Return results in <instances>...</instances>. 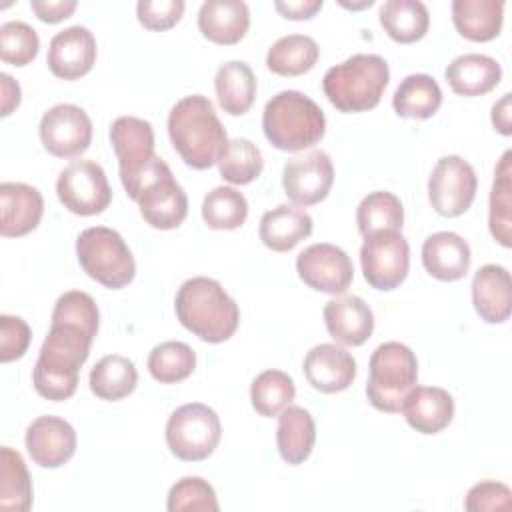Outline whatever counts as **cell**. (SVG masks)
<instances>
[{"label":"cell","mask_w":512,"mask_h":512,"mask_svg":"<svg viewBox=\"0 0 512 512\" xmlns=\"http://www.w3.org/2000/svg\"><path fill=\"white\" fill-rule=\"evenodd\" d=\"M328 334L342 346L364 344L374 330V314L360 296H340L324 304Z\"/></svg>","instance_id":"obj_21"},{"label":"cell","mask_w":512,"mask_h":512,"mask_svg":"<svg viewBox=\"0 0 512 512\" xmlns=\"http://www.w3.org/2000/svg\"><path fill=\"white\" fill-rule=\"evenodd\" d=\"M356 224L364 238L382 230H402L404 208L400 198L388 190L370 192L356 208Z\"/></svg>","instance_id":"obj_37"},{"label":"cell","mask_w":512,"mask_h":512,"mask_svg":"<svg viewBox=\"0 0 512 512\" xmlns=\"http://www.w3.org/2000/svg\"><path fill=\"white\" fill-rule=\"evenodd\" d=\"M262 130L274 148L300 152L322 140L326 132V116L304 92L282 90L266 102Z\"/></svg>","instance_id":"obj_4"},{"label":"cell","mask_w":512,"mask_h":512,"mask_svg":"<svg viewBox=\"0 0 512 512\" xmlns=\"http://www.w3.org/2000/svg\"><path fill=\"white\" fill-rule=\"evenodd\" d=\"M342 6H346V8H366V6H372V0H364L362 4H344L342 2Z\"/></svg>","instance_id":"obj_51"},{"label":"cell","mask_w":512,"mask_h":512,"mask_svg":"<svg viewBox=\"0 0 512 512\" xmlns=\"http://www.w3.org/2000/svg\"><path fill=\"white\" fill-rule=\"evenodd\" d=\"M76 256L82 270L98 284L120 290L134 280L136 262L124 238L106 226H92L80 232Z\"/></svg>","instance_id":"obj_7"},{"label":"cell","mask_w":512,"mask_h":512,"mask_svg":"<svg viewBox=\"0 0 512 512\" xmlns=\"http://www.w3.org/2000/svg\"><path fill=\"white\" fill-rule=\"evenodd\" d=\"M0 86H2V98H0V114L2 116H10L18 104H20V98H22V90H20V84L10 76V74H0Z\"/></svg>","instance_id":"obj_49"},{"label":"cell","mask_w":512,"mask_h":512,"mask_svg":"<svg viewBox=\"0 0 512 512\" xmlns=\"http://www.w3.org/2000/svg\"><path fill=\"white\" fill-rule=\"evenodd\" d=\"M512 504V492L506 484L496 480H484L474 484L464 500L468 512H488V510H506Z\"/></svg>","instance_id":"obj_46"},{"label":"cell","mask_w":512,"mask_h":512,"mask_svg":"<svg viewBox=\"0 0 512 512\" xmlns=\"http://www.w3.org/2000/svg\"><path fill=\"white\" fill-rule=\"evenodd\" d=\"M220 436L218 414L200 402L182 404L166 422V444L176 458L186 462L206 460L216 450Z\"/></svg>","instance_id":"obj_8"},{"label":"cell","mask_w":512,"mask_h":512,"mask_svg":"<svg viewBox=\"0 0 512 512\" xmlns=\"http://www.w3.org/2000/svg\"><path fill=\"white\" fill-rule=\"evenodd\" d=\"M406 422L420 434H438L454 418V398L438 386H414L402 402Z\"/></svg>","instance_id":"obj_23"},{"label":"cell","mask_w":512,"mask_h":512,"mask_svg":"<svg viewBox=\"0 0 512 512\" xmlns=\"http://www.w3.org/2000/svg\"><path fill=\"white\" fill-rule=\"evenodd\" d=\"M202 218L212 230H236L248 218V202L232 186H216L204 196Z\"/></svg>","instance_id":"obj_38"},{"label":"cell","mask_w":512,"mask_h":512,"mask_svg":"<svg viewBox=\"0 0 512 512\" xmlns=\"http://www.w3.org/2000/svg\"><path fill=\"white\" fill-rule=\"evenodd\" d=\"M138 384V370L134 362L120 354L100 358L90 370V390L100 400H122L134 392Z\"/></svg>","instance_id":"obj_33"},{"label":"cell","mask_w":512,"mask_h":512,"mask_svg":"<svg viewBox=\"0 0 512 512\" xmlns=\"http://www.w3.org/2000/svg\"><path fill=\"white\" fill-rule=\"evenodd\" d=\"M378 16L384 32L400 44H412L424 38L430 26L428 8L420 0H386Z\"/></svg>","instance_id":"obj_31"},{"label":"cell","mask_w":512,"mask_h":512,"mask_svg":"<svg viewBox=\"0 0 512 512\" xmlns=\"http://www.w3.org/2000/svg\"><path fill=\"white\" fill-rule=\"evenodd\" d=\"M0 234L4 238H18L32 232L44 214L42 194L24 182L0 184Z\"/></svg>","instance_id":"obj_20"},{"label":"cell","mask_w":512,"mask_h":512,"mask_svg":"<svg viewBox=\"0 0 512 512\" xmlns=\"http://www.w3.org/2000/svg\"><path fill=\"white\" fill-rule=\"evenodd\" d=\"M512 152L506 150L494 170V182L490 190V210L488 226L492 238L504 246H512Z\"/></svg>","instance_id":"obj_35"},{"label":"cell","mask_w":512,"mask_h":512,"mask_svg":"<svg viewBox=\"0 0 512 512\" xmlns=\"http://www.w3.org/2000/svg\"><path fill=\"white\" fill-rule=\"evenodd\" d=\"M110 142L118 158L120 180L126 194L160 158L154 152L152 124L136 116H120L110 126Z\"/></svg>","instance_id":"obj_10"},{"label":"cell","mask_w":512,"mask_h":512,"mask_svg":"<svg viewBox=\"0 0 512 512\" xmlns=\"http://www.w3.org/2000/svg\"><path fill=\"white\" fill-rule=\"evenodd\" d=\"M318 56L320 48L312 36L288 34L270 46L266 66L278 76H300L314 68Z\"/></svg>","instance_id":"obj_34"},{"label":"cell","mask_w":512,"mask_h":512,"mask_svg":"<svg viewBox=\"0 0 512 512\" xmlns=\"http://www.w3.org/2000/svg\"><path fill=\"white\" fill-rule=\"evenodd\" d=\"M26 450L34 464L60 468L76 452V430L58 416H38L26 430Z\"/></svg>","instance_id":"obj_18"},{"label":"cell","mask_w":512,"mask_h":512,"mask_svg":"<svg viewBox=\"0 0 512 512\" xmlns=\"http://www.w3.org/2000/svg\"><path fill=\"white\" fill-rule=\"evenodd\" d=\"M32 338V330L20 316H0V360L12 362L26 354Z\"/></svg>","instance_id":"obj_45"},{"label":"cell","mask_w":512,"mask_h":512,"mask_svg":"<svg viewBox=\"0 0 512 512\" xmlns=\"http://www.w3.org/2000/svg\"><path fill=\"white\" fill-rule=\"evenodd\" d=\"M96 332L98 322L52 312L48 336L32 370L34 390L42 398L64 402L76 392L80 368L88 360Z\"/></svg>","instance_id":"obj_1"},{"label":"cell","mask_w":512,"mask_h":512,"mask_svg":"<svg viewBox=\"0 0 512 512\" xmlns=\"http://www.w3.org/2000/svg\"><path fill=\"white\" fill-rule=\"evenodd\" d=\"M446 82L460 96H482L500 84L502 68L486 54L456 56L444 70Z\"/></svg>","instance_id":"obj_26"},{"label":"cell","mask_w":512,"mask_h":512,"mask_svg":"<svg viewBox=\"0 0 512 512\" xmlns=\"http://www.w3.org/2000/svg\"><path fill=\"white\" fill-rule=\"evenodd\" d=\"M32 508V480L24 458L10 446L0 450V510L28 512Z\"/></svg>","instance_id":"obj_36"},{"label":"cell","mask_w":512,"mask_h":512,"mask_svg":"<svg viewBox=\"0 0 512 512\" xmlns=\"http://www.w3.org/2000/svg\"><path fill=\"white\" fill-rule=\"evenodd\" d=\"M316 442V424L312 414L302 406H286L278 414L276 444L282 460L298 466L312 454Z\"/></svg>","instance_id":"obj_28"},{"label":"cell","mask_w":512,"mask_h":512,"mask_svg":"<svg viewBox=\"0 0 512 512\" xmlns=\"http://www.w3.org/2000/svg\"><path fill=\"white\" fill-rule=\"evenodd\" d=\"M418 384L416 354L400 342L376 346L368 362L366 396L380 412H400L404 398Z\"/></svg>","instance_id":"obj_6"},{"label":"cell","mask_w":512,"mask_h":512,"mask_svg":"<svg viewBox=\"0 0 512 512\" xmlns=\"http://www.w3.org/2000/svg\"><path fill=\"white\" fill-rule=\"evenodd\" d=\"M262 168H264L262 152L248 138L228 140V144L224 146L220 160H218L220 176L226 182L238 184V186L254 182L260 176Z\"/></svg>","instance_id":"obj_41"},{"label":"cell","mask_w":512,"mask_h":512,"mask_svg":"<svg viewBox=\"0 0 512 512\" xmlns=\"http://www.w3.org/2000/svg\"><path fill=\"white\" fill-rule=\"evenodd\" d=\"M296 396L294 380L282 370L260 372L250 386L252 408L266 418L278 416Z\"/></svg>","instance_id":"obj_40"},{"label":"cell","mask_w":512,"mask_h":512,"mask_svg":"<svg viewBox=\"0 0 512 512\" xmlns=\"http://www.w3.org/2000/svg\"><path fill=\"white\" fill-rule=\"evenodd\" d=\"M360 264L364 280L376 290H394L406 276L410 266V246L400 230H382L364 238L360 248Z\"/></svg>","instance_id":"obj_9"},{"label":"cell","mask_w":512,"mask_h":512,"mask_svg":"<svg viewBox=\"0 0 512 512\" xmlns=\"http://www.w3.org/2000/svg\"><path fill=\"white\" fill-rule=\"evenodd\" d=\"M470 262V246L456 232H434L422 244V264L436 280L456 282L464 278Z\"/></svg>","instance_id":"obj_24"},{"label":"cell","mask_w":512,"mask_h":512,"mask_svg":"<svg viewBox=\"0 0 512 512\" xmlns=\"http://www.w3.org/2000/svg\"><path fill=\"white\" fill-rule=\"evenodd\" d=\"M334 184V166L324 150H310L290 158L284 164V194L296 206L322 202Z\"/></svg>","instance_id":"obj_14"},{"label":"cell","mask_w":512,"mask_h":512,"mask_svg":"<svg viewBox=\"0 0 512 512\" xmlns=\"http://www.w3.org/2000/svg\"><path fill=\"white\" fill-rule=\"evenodd\" d=\"M502 0H454L452 22L456 30L472 42H490L502 30Z\"/></svg>","instance_id":"obj_29"},{"label":"cell","mask_w":512,"mask_h":512,"mask_svg":"<svg viewBox=\"0 0 512 512\" xmlns=\"http://www.w3.org/2000/svg\"><path fill=\"white\" fill-rule=\"evenodd\" d=\"M214 88L218 104L230 116L246 114L256 98V76L242 60H230L216 70Z\"/></svg>","instance_id":"obj_30"},{"label":"cell","mask_w":512,"mask_h":512,"mask_svg":"<svg viewBox=\"0 0 512 512\" xmlns=\"http://www.w3.org/2000/svg\"><path fill=\"white\" fill-rule=\"evenodd\" d=\"M168 136L180 158L196 170L216 164L228 144L214 104L202 94L184 96L172 106L168 114Z\"/></svg>","instance_id":"obj_2"},{"label":"cell","mask_w":512,"mask_h":512,"mask_svg":"<svg viewBox=\"0 0 512 512\" xmlns=\"http://www.w3.org/2000/svg\"><path fill=\"white\" fill-rule=\"evenodd\" d=\"M218 500L214 488L200 476H184L180 478L168 492L166 510L168 512H184V510H206L216 512Z\"/></svg>","instance_id":"obj_43"},{"label":"cell","mask_w":512,"mask_h":512,"mask_svg":"<svg viewBox=\"0 0 512 512\" xmlns=\"http://www.w3.org/2000/svg\"><path fill=\"white\" fill-rule=\"evenodd\" d=\"M180 324L204 342L220 344L234 336L240 310L220 282L208 276H194L182 282L174 300Z\"/></svg>","instance_id":"obj_3"},{"label":"cell","mask_w":512,"mask_h":512,"mask_svg":"<svg viewBox=\"0 0 512 512\" xmlns=\"http://www.w3.org/2000/svg\"><path fill=\"white\" fill-rule=\"evenodd\" d=\"M296 272L300 280L326 294H342L348 290L354 278V266L350 256L328 242L310 244L296 258Z\"/></svg>","instance_id":"obj_15"},{"label":"cell","mask_w":512,"mask_h":512,"mask_svg":"<svg viewBox=\"0 0 512 512\" xmlns=\"http://www.w3.org/2000/svg\"><path fill=\"white\" fill-rule=\"evenodd\" d=\"M250 28V12L242 0H206L198 10V30L214 44H236Z\"/></svg>","instance_id":"obj_25"},{"label":"cell","mask_w":512,"mask_h":512,"mask_svg":"<svg viewBox=\"0 0 512 512\" xmlns=\"http://www.w3.org/2000/svg\"><path fill=\"white\" fill-rule=\"evenodd\" d=\"M56 194L64 208L78 216L100 214L112 202V190L106 172L94 160L70 162L58 174Z\"/></svg>","instance_id":"obj_11"},{"label":"cell","mask_w":512,"mask_h":512,"mask_svg":"<svg viewBox=\"0 0 512 512\" xmlns=\"http://www.w3.org/2000/svg\"><path fill=\"white\" fill-rule=\"evenodd\" d=\"M390 80L388 62L378 54H354L326 70L322 90L340 112H366L378 106Z\"/></svg>","instance_id":"obj_5"},{"label":"cell","mask_w":512,"mask_h":512,"mask_svg":"<svg viewBox=\"0 0 512 512\" xmlns=\"http://www.w3.org/2000/svg\"><path fill=\"white\" fill-rule=\"evenodd\" d=\"M30 8L42 22L56 24L68 18L76 10V2L74 0H30Z\"/></svg>","instance_id":"obj_47"},{"label":"cell","mask_w":512,"mask_h":512,"mask_svg":"<svg viewBox=\"0 0 512 512\" xmlns=\"http://www.w3.org/2000/svg\"><path fill=\"white\" fill-rule=\"evenodd\" d=\"M442 104V90L438 82L428 74H410L406 76L394 96L392 106L394 112L402 118L426 120L432 118Z\"/></svg>","instance_id":"obj_32"},{"label":"cell","mask_w":512,"mask_h":512,"mask_svg":"<svg viewBox=\"0 0 512 512\" xmlns=\"http://www.w3.org/2000/svg\"><path fill=\"white\" fill-rule=\"evenodd\" d=\"M134 202H138L146 224L158 230L178 228L188 214V196L184 188L174 180L172 170H166L150 180Z\"/></svg>","instance_id":"obj_16"},{"label":"cell","mask_w":512,"mask_h":512,"mask_svg":"<svg viewBox=\"0 0 512 512\" xmlns=\"http://www.w3.org/2000/svg\"><path fill=\"white\" fill-rule=\"evenodd\" d=\"M40 140L56 158H76L92 142V120L76 104H56L40 120Z\"/></svg>","instance_id":"obj_13"},{"label":"cell","mask_w":512,"mask_h":512,"mask_svg":"<svg viewBox=\"0 0 512 512\" xmlns=\"http://www.w3.org/2000/svg\"><path fill=\"white\" fill-rule=\"evenodd\" d=\"M40 48V38L36 30L22 22L10 20L0 26V58L12 66L30 64Z\"/></svg>","instance_id":"obj_42"},{"label":"cell","mask_w":512,"mask_h":512,"mask_svg":"<svg viewBox=\"0 0 512 512\" xmlns=\"http://www.w3.org/2000/svg\"><path fill=\"white\" fill-rule=\"evenodd\" d=\"M260 240L274 252H288L312 234V218L306 210L280 204L260 218Z\"/></svg>","instance_id":"obj_27"},{"label":"cell","mask_w":512,"mask_h":512,"mask_svg":"<svg viewBox=\"0 0 512 512\" xmlns=\"http://www.w3.org/2000/svg\"><path fill=\"white\" fill-rule=\"evenodd\" d=\"M96 38L86 26H68L52 36L48 46V68L56 78L76 80L88 74L96 62Z\"/></svg>","instance_id":"obj_17"},{"label":"cell","mask_w":512,"mask_h":512,"mask_svg":"<svg viewBox=\"0 0 512 512\" xmlns=\"http://www.w3.org/2000/svg\"><path fill=\"white\" fill-rule=\"evenodd\" d=\"M184 6L182 0H140L136 4L138 22L146 30H168L182 18Z\"/></svg>","instance_id":"obj_44"},{"label":"cell","mask_w":512,"mask_h":512,"mask_svg":"<svg viewBox=\"0 0 512 512\" xmlns=\"http://www.w3.org/2000/svg\"><path fill=\"white\" fill-rule=\"evenodd\" d=\"M196 368V352L178 340H168L152 348L148 356V372L160 384H176L186 380Z\"/></svg>","instance_id":"obj_39"},{"label":"cell","mask_w":512,"mask_h":512,"mask_svg":"<svg viewBox=\"0 0 512 512\" xmlns=\"http://www.w3.org/2000/svg\"><path fill=\"white\" fill-rule=\"evenodd\" d=\"M510 94H504L494 106H492V124L494 128L504 134L510 136L512 134V124H510Z\"/></svg>","instance_id":"obj_50"},{"label":"cell","mask_w":512,"mask_h":512,"mask_svg":"<svg viewBox=\"0 0 512 512\" xmlns=\"http://www.w3.org/2000/svg\"><path fill=\"white\" fill-rule=\"evenodd\" d=\"M308 384L324 394L346 390L356 378V360L338 344H318L304 358Z\"/></svg>","instance_id":"obj_19"},{"label":"cell","mask_w":512,"mask_h":512,"mask_svg":"<svg viewBox=\"0 0 512 512\" xmlns=\"http://www.w3.org/2000/svg\"><path fill=\"white\" fill-rule=\"evenodd\" d=\"M476 172L462 156H442L428 178V200L440 216L464 214L476 196Z\"/></svg>","instance_id":"obj_12"},{"label":"cell","mask_w":512,"mask_h":512,"mask_svg":"<svg viewBox=\"0 0 512 512\" xmlns=\"http://www.w3.org/2000/svg\"><path fill=\"white\" fill-rule=\"evenodd\" d=\"M322 4V0H276L274 8L288 20H308L322 8Z\"/></svg>","instance_id":"obj_48"},{"label":"cell","mask_w":512,"mask_h":512,"mask_svg":"<svg viewBox=\"0 0 512 512\" xmlns=\"http://www.w3.org/2000/svg\"><path fill=\"white\" fill-rule=\"evenodd\" d=\"M472 304L488 324H502L512 310L510 272L498 264H484L472 278Z\"/></svg>","instance_id":"obj_22"}]
</instances>
